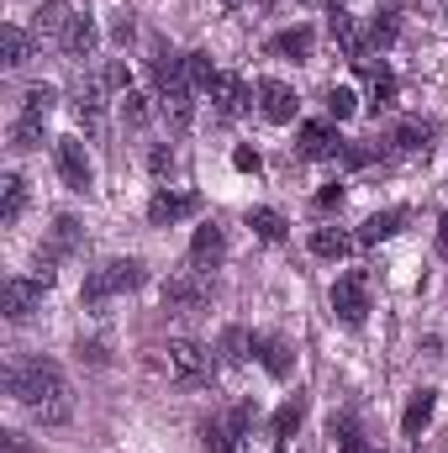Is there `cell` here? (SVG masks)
<instances>
[{"mask_svg":"<svg viewBox=\"0 0 448 453\" xmlns=\"http://www.w3.org/2000/svg\"><path fill=\"white\" fill-rule=\"evenodd\" d=\"M328 433H333V443H337V453H369L364 449V433H359V422L343 411V417H333L328 422Z\"/></svg>","mask_w":448,"mask_h":453,"instance_id":"obj_29","label":"cell"},{"mask_svg":"<svg viewBox=\"0 0 448 453\" xmlns=\"http://www.w3.org/2000/svg\"><path fill=\"white\" fill-rule=\"evenodd\" d=\"M32 27H37V37H48V42H58V48H64V37H69V27H74V11H69V0H42Z\"/></svg>","mask_w":448,"mask_h":453,"instance_id":"obj_15","label":"cell"},{"mask_svg":"<svg viewBox=\"0 0 448 453\" xmlns=\"http://www.w3.org/2000/svg\"><path fill=\"white\" fill-rule=\"evenodd\" d=\"M348 169H364V164H375V148H353V142H343V153H337Z\"/></svg>","mask_w":448,"mask_h":453,"instance_id":"obj_41","label":"cell"},{"mask_svg":"<svg viewBox=\"0 0 448 453\" xmlns=\"http://www.w3.org/2000/svg\"><path fill=\"white\" fill-rule=\"evenodd\" d=\"M248 433H253V401H237V406L201 422L206 453H248Z\"/></svg>","mask_w":448,"mask_h":453,"instance_id":"obj_3","label":"cell"},{"mask_svg":"<svg viewBox=\"0 0 448 453\" xmlns=\"http://www.w3.org/2000/svg\"><path fill=\"white\" fill-rule=\"evenodd\" d=\"M401 226H406V211H375L369 222L359 226V242H364V248H375V242H390Z\"/></svg>","mask_w":448,"mask_h":453,"instance_id":"obj_26","label":"cell"},{"mask_svg":"<svg viewBox=\"0 0 448 453\" xmlns=\"http://www.w3.org/2000/svg\"><path fill=\"white\" fill-rule=\"evenodd\" d=\"M42 142V121H27V116H16V127H11V148L16 153H32Z\"/></svg>","mask_w":448,"mask_h":453,"instance_id":"obj_35","label":"cell"},{"mask_svg":"<svg viewBox=\"0 0 448 453\" xmlns=\"http://www.w3.org/2000/svg\"><path fill=\"white\" fill-rule=\"evenodd\" d=\"M80 248H85V226L74 222V217H58L42 253H48V258H64V253H80Z\"/></svg>","mask_w":448,"mask_h":453,"instance_id":"obj_23","label":"cell"},{"mask_svg":"<svg viewBox=\"0 0 448 453\" xmlns=\"http://www.w3.org/2000/svg\"><path fill=\"white\" fill-rule=\"evenodd\" d=\"M328 111H333L337 121H348V116L359 111V96H353L348 85H333V90H328Z\"/></svg>","mask_w":448,"mask_h":453,"instance_id":"obj_37","label":"cell"},{"mask_svg":"<svg viewBox=\"0 0 448 453\" xmlns=\"http://www.w3.org/2000/svg\"><path fill=\"white\" fill-rule=\"evenodd\" d=\"M148 169L164 180V174L174 169V148H169V142H153V148H148Z\"/></svg>","mask_w":448,"mask_h":453,"instance_id":"obj_39","label":"cell"},{"mask_svg":"<svg viewBox=\"0 0 448 453\" xmlns=\"http://www.w3.org/2000/svg\"><path fill=\"white\" fill-rule=\"evenodd\" d=\"M438 248L448 253V211H444V226H438Z\"/></svg>","mask_w":448,"mask_h":453,"instance_id":"obj_46","label":"cell"},{"mask_svg":"<svg viewBox=\"0 0 448 453\" xmlns=\"http://www.w3.org/2000/svg\"><path fill=\"white\" fill-rule=\"evenodd\" d=\"M343 206V185H328V190H317V211H333Z\"/></svg>","mask_w":448,"mask_h":453,"instance_id":"obj_43","label":"cell"},{"mask_svg":"<svg viewBox=\"0 0 448 453\" xmlns=\"http://www.w3.org/2000/svg\"><path fill=\"white\" fill-rule=\"evenodd\" d=\"M333 311H337V322H348V327H359V322L369 317V274H364V269H348V274H337V285H333Z\"/></svg>","mask_w":448,"mask_h":453,"instance_id":"obj_8","label":"cell"},{"mask_svg":"<svg viewBox=\"0 0 448 453\" xmlns=\"http://www.w3.org/2000/svg\"><path fill=\"white\" fill-rule=\"evenodd\" d=\"M353 69H364V80H369V111L380 116V111H390L396 106V74L385 69V64H353Z\"/></svg>","mask_w":448,"mask_h":453,"instance_id":"obj_16","label":"cell"},{"mask_svg":"<svg viewBox=\"0 0 448 453\" xmlns=\"http://www.w3.org/2000/svg\"><path fill=\"white\" fill-rule=\"evenodd\" d=\"M101 85H106V90H116V96H127V90H132V69H127L121 58H112V64L101 69Z\"/></svg>","mask_w":448,"mask_h":453,"instance_id":"obj_38","label":"cell"},{"mask_svg":"<svg viewBox=\"0 0 448 453\" xmlns=\"http://www.w3.org/2000/svg\"><path fill=\"white\" fill-rule=\"evenodd\" d=\"M259 111H264V121H274V127L296 121V90L285 80H259Z\"/></svg>","mask_w":448,"mask_h":453,"instance_id":"obj_13","label":"cell"},{"mask_svg":"<svg viewBox=\"0 0 448 453\" xmlns=\"http://www.w3.org/2000/svg\"><path fill=\"white\" fill-rule=\"evenodd\" d=\"M296 148H301V158H337L343 153V137H337L333 121H301Z\"/></svg>","mask_w":448,"mask_h":453,"instance_id":"obj_12","label":"cell"},{"mask_svg":"<svg viewBox=\"0 0 448 453\" xmlns=\"http://www.w3.org/2000/svg\"><path fill=\"white\" fill-rule=\"evenodd\" d=\"M222 5H227V11H237V5H243V0H222Z\"/></svg>","mask_w":448,"mask_h":453,"instance_id":"obj_47","label":"cell"},{"mask_svg":"<svg viewBox=\"0 0 448 453\" xmlns=\"http://www.w3.org/2000/svg\"><path fill=\"white\" fill-rule=\"evenodd\" d=\"M27 211V180L21 174H5L0 180V226H16Z\"/></svg>","mask_w":448,"mask_h":453,"instance_id":"obj_22","label":"cell"},{"mask_svg":"<svg viewBox=\"0 0 448 453\" xmlns=\"http://www.w3.org/2000/svg\"><path fill=\"white\" fill-rule=\"evenodd\" d=\"M353 242H359V237H348V232H337V226H317V232H312V253H317V258H348V253H353Z\"/></svg>","mask_w":448,"mask_h":453,"instance_id":"obj_28","label":"cell"},{"mask_svg":"<svg viewBox=\"0 0 448 453\" xmlns=\"http://www.w3.org/2000/svg\"><path fill=\"white\" fill-rule=\"evenodd\" d=\"M42 280H32V274H11L5 285H0V311H5V322H27L37 306H42Z\"/></svg>","mask_w":448,"mask_h":453,"instance_id":"obj_10","label":"cell"},{"mask_svg":"<svg viewBox=\"0 0 448 453\" xmlns=\"http://www.w3.org/2000/svg\"><path fill=\"white\" fill-rule=\"evenodd\" d=\"M148 116H153L148 96H137V90H127V96H121V121H127V127H143Z\"/></svg>","mask_w":448,"mask_h":453,"instance_id":"obj_36","label":"cell"},{"mask_svg":"<svg viewBox=\"0 0 448 453\" xmlns=\"http://www.w3.org/2000/svg\"><path fill=\"white\" fill-rule=\"evenodd\" d=\"M5 395L32 411V422L42 427H58L74 417V395H69V380L53 358H27V364H11L5 369Z\"/></svg>","mask_w":448,"mask_h":453,"instance_id":"obj_1","label":"cell"},{"mask_svg":"<svg viewBox=\"0 0 448 453\" xmlns=\"http://www.w3.org/2000/svg\"><path fill=\"white\" fill-rule=\"evenodd\" d=\"M433 406H438L433 390H412V401H406V411H401V433H406V438H422L428 422H433Z\"/></svg>","mask_w":448,"mask_h":453,"instance_id":"obj_20","label":"cell"},{"mask_svg":"<svg viewBox=\"0 0 448 453\" xmlns=\"http://www.w3.org/2000/svg\"><path fill=\"white\" fill-rule=\"evenodd\" d=\"M148 274H143V258H112V264H101V269H90L85 274V290H80V306L85 311H101L112 296H127V290H137Z\"/></svg>","mask_w":448,"mask_h":453,"instance_id":"obj_2","label":"cell"},{"mask_svg":"<svg viewBox=\"0 0 448 453\" xmlns=\"http://www.w3.org/2000/svg\"><path fill=\"white\" fill-rule=\"evenodd\" d=\"M222 358L227 364H248V358H253V333H248V327H227L222 333Z\"/></svg>","mask_w":448,"mask_h":453,"instance_id":"obj_31","label":"cell"},{"mask_svg":"<svg viewBox=\"0 0 448 453\" xmlns=\"http://www.w3.org/2000/svg\"><path fill=\"white\" fill-rule=\"evenodd\" d=\"M312 42H317V32H312V27H285V32L269 42V53H280V58H296V64H301V58H312Z\"/></svg>","mask_w":448,"mask_h":453,"instance_id":"obj_24","label":"cell"},{"mask_svg":"<svg viewBox=\"0 0 448 453\" xmlns=\"http://www.w3.org/2000/svg\"><path fill=\"white\" fill-rule=\"evenodd\" d=\"M53 164H58V180H64L74 196H90L96 169H90V153H85L80 137H58V142H53Z\"/></svg>","mask_w":448,"mask_h":453,"instance_id":"obj_6","label":"cell"},{"mask_svg":"<svg viewBox=\"0 0 448 453\" xmlns=\"http://www.w3.org/2000/svg\"><path fill=\"white\" fill-rule=\"evenodd\" d=\"M301 417H306V401H301V395H296V401H285V406L274 411V438L285 443V438H290V433L301 427Z\"/></svg>","mask_w":448,"mask_h":453,"instance_id":"obj_34","label":"cell"},{"mask_svg":"<svg viewBox=\"0 0 448 453\" xmlns=\"http://www.w3.org/2000/svg\"><path fill=\"white\" fill-rule=\"evenodd\" d=\"M53 101H58V96H53L48 85H27V90H21V111L16 116H27V121H48Z\"/></svg>","mask_w":448,"mask_h":453,"instance_id":"obj_30","label":"cell"},{"mask_svg":"<svg viewBox=\"0 0 448 453\" xmlns=\"http://www.w3.org/2000/svg\"><path fill=\"white\" fill-rule=\"evenodd\" d=\"M0 64H5V69H27V64H32V32L5 27V32H0Z\"/></svg>","mask_w":448,"mask_h":453,"instance_id":"obj_25","label":"cell"},{"mask_svg":"<svg viewBox=\"0 0 448 453\" xmlns=\"http://www.w3.org/2000/svg\"><path fill=\"white\" fill-rule=\"evenodd\" d=\"M253 358L264 364V374H269V380H290V348H285L280 338L253 333Z\"/></svg>","mask_w":448,"mask_h":453,"instance_id":"obj_17","label":"cell"},{"mask_svg":"<svg viewBox=\"0 0 448 453\" xmlns=\"http://www.w3.org/2000/svg\"><path fill=\"white\" fill-rule=\"evenodd\" d=\"M80 358L101 369V364H106V342H101V338H96V342H80Z\"/></svg>","mask_w":448,"mask_h":453,"instance_id":"obj_42","label":"cell"},{"mask_svg":"<svg viewBox=\"0 0 448 453\" xmlns=\"http://www.w3.org/2000/svg\"><path fill=\"white\" fill-rule=\"evenodd\" d=\"M185 74H190V85H196V90H212L222 69H212V53H185Z\"/></svg>","mask_w":448,"mask_h":453,"instance_id":"obj_33","label":"cell"},{"mask_svg":"<svg viewBox=\"0 0 448 453\" xmlns=\"http://www.w3.org/2000/svg\"><path fill=\"white\" fill-rule=\"evenodd\" d=\"M116 37H121V42H132V16H127V11H116V27H112Z\"/></svg>","mask_w":448,"mask_h":453,"instance_id":"obj_44","label":"cell"},{"mask_svg":"<svg viewBox=\"0 0 448 453\" xmlns=\"http://www.w3.org/2000/svg\"><path fill=\"white\" fill-rule=\"evenodd\" d=\"M27 449H32V443H27L21 433H5V453H27Z\"/></svg>","mask_w":448,"mask_h":453,"instance_id":"obj_45","label":"cell"},{"mask_svg":"<svg viewBox=\"0 0 448 453\" xmlns=\"http://www.w3.org/2000/svg\"><path fill=\"white\" fill-rule=\"evenodd\" d=\"M196 211H201L196 190H158L148 201V222L153 226H174V222H185V217H196Z\"/></svg>","mask_w":448,"mask_h":453,"instance_id":"obj_11","label":"cell"},{"mask_svg":"<svg viewBox=\"0 0 448 453\" xmlns=\"http://www.w3.org/2000/svg\"><path fill=\"white\" fill-rule=\"evenodd\" d=\"M96 42H101L96 21H90V16H74V27H69V37H64V58H90Z\"/></svg>","mask_w":448,"mask_h":453,"instance_id":"obj_27","label":"cell"},{"mask_svg":"<svg viewBox=\"0 0 448 453\" xmlns=\"http://www.w3.org/2000/svg\"><path fill=\"white\" fill-rule=\"evenodd\" d=\"M248 226H253L264 242H280V237H285V217H280L274 206H259V211H248Z\"/></svg>","mask_w":448,"mask_h":453,"instance_id":"obj_32","label":"cell"},{"mask_svg":"<svg viewBox=\"0 0 448 453\" xmlns=\"http://www.w3.org/2000/svg\"><path fill=\"white\" fill-rule=\"evenodd\" d=\"M158 111L169 116V127H180V132L196 121V85H190L185 69H174V74L158 80Z\"/></svg>","mask_w":448,"mask_h":453,"instance_id":"obj_7","label":"cell"},{"mask_svg":"<svg viewBox=\"0 0 448 453\" xmlns=\"http://www.w3.org/2000/svg\"><path fill=\"white\" fill-rule=\"evenodd\" d=\"M232 169H243V174H259V169H264V158H259L253 148H232Z\"/></svg>","mask_w":448,"mask_h":453,"instance_id":"obj_40","label":"cell"},{"mask_svg":"<svg viewBox=\"0 0 448 453\" xmlns=\"http://www.w3.org/2000/svg\"><path fill=\"white\" fill-rule=\"evenodd\" d=\"M428 142H433V121H422V116H406L390 132V148L396 153H428Z\"/></svg>","mask_w":448,"mask_h":453,"instance_id":"obj_19","label":"cell"},{"mask_svg":"<svg viewBox=\"0 0 448 453\" xmlns=\"http://www.w3.org/2000/svg\"><path fill=\"white\" fill-rule=\"evenodd\" d=\"M401 32V5L396 0H380V11L369 16V48H390Z\"/></svg>","mask_w":448,"mask_h":453,"instance_id":"obj_21","label":"cell"},{"mask_svg":"<svg viewBox=\"0 0 448 453\" xmlns=\"http://www.w3.org/2000/svg\"><path fill=\"white\" fill-rule=\"evenodd\" d=\"M206 96H212V106H217L222 116H243L248 111V85H243L237 74H217V85H212Z\"/></svg>","mask_w":448,"mask_h":453,"instance_id":"obj_18","label":"cell"},{"mask_svg":"<svg viewBox=\"0 0 448 453\" xmlns=\"http://www.w3.org/2000/svg\"><path fill=\"white\" fill-rule=\"evenodd\" d=\"M212 353L201 348V342H190V338H174L169 348H164V374L174 380V385H206L212 380Z\"/></svg>","mask_w":448,"mask_h":453,"instance_id":"obj_5","label":"cell"},{"mask_svg":"<svg viewBox=\"0 0 448 453\" xmlns=\"http://www.w3.org/2000/svg\"><path fill=\"white\" fill-rule=\"evenodd\" d=\"M69 111H74V121L90 132V137H101L106 132V85L101 80H74V90H69Z\"/></svg>","mask_w":448,"mask_h":453,"instance_id":"obj_9","label":"cell"},{"mask_svg":"<svg viewBox=\"0 0 448 453\" xmlns=\"http://www.w3.org/2000/svg\"><path fill=\"white\" fill-rule=\"evenodd\" d=\"M206 306H212V274H201V269L169 274V285H164V311L196 317V311H206Z\"/></svg>","mask_w":448,"mask_h":453,"instance_id":"obj_4","label":"cell"},{"mask_svg":"<svg viewBox=\"0 0 448 453\" xmlns=\"http://www.w3.org/2000/svg\"><path fill=\"white\" fill-rule=\"evenodd\" d=\"M222 258H227V232L217 222H212V226H196V237H190V269L212 274Z\"/></svg>","mask_w":448,"mask_h":453,"instance_id":"obj_14","label":"cell"}]
</instances>
